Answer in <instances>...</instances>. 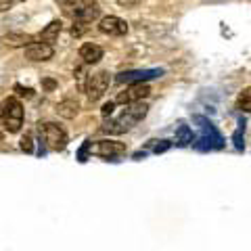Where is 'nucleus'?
Listing matches in <instances>:
<instances>
[{
  "label": "nucleus",
  "instance_id": "1",
  "mask_svg": "<svg viewBox=\"0 0 251 251\" xmlns=\"http://www.w3.org/2000/svg\"><path fill=\"white\" fill-rule=\"evenodd\" d=\"M149 113V105L138 100V103H132L128 105L122 111V115H117L115 120H107L103 126V132L105 134H124V132L132 130L138 122H143Z\"/></svg>",
  "mask_w": 251,
  "mask_h": 251
},
{
  "label": "nucleus",
  "instance_id": "2",
  "mask_svg": "<svg viewBox=\"0 0 251 251\" xmlns=\"http://www.w3.org/2000/svg\"><path fill=\"white\" fill-rule=\"evenodd\" d=\"M0 124L9 134H17L23 126V105L17 97H6L0 103Z\"/></svg>",
  "mask_w": 251,
  "mask_h": 251
},
{
  "label": "nucleus",
  "instance_id": "3",
  "mask_svg": "<svg viewBox=\"0 0 251 251\" xmlns=\"http://www.w3.org/2000/svg\"><path fill=\"white\" fill-rule=\"evenodd\" d=\"M63 11L74 21L86 23V25L100 17V6L97 0H67V2L63 4Z\"/></svg>",
  "mask_w": 251,
  "mask_h": 251
},
{
  "label": "nucleus",
  "instance_id": "4",
  "mask_svg": "<svg viewBox=\"0 0 251 251\" xmlns=\"http://www.w3.org/2000/svg\"><path fill=\"white\" fill-rule=\"evenodd\" d=\"M195 122L199 124V130H201V136H199L197 143H195V147H197L199 151H211V149L224 147L222 134L216 130V126L211 124L207 117H195Z\"/></svg>",
  "mask_w": 251,
  "mask_h": 251
},
{
  "label": "nucleus",
  "instance_id": "5",
  "mask_svg": "<svg viewBox=\"0 0 251 251\" xmlns=\"http://www.w3.org/2000/svg\"><path fill=\"white\" fill-rule=\"evenodd\" d=\"M40 136L50 151H63L69 143L67 132L63 130L59 124H52V122H46L40 126Z\"/></svg>",
  "mask_w": 251,
  "mask_h": 251
},
{
  "label": "nucleus",
  "instance_id": "6",
  "mask_svg": "<svg viewBox=\"0 0 251 251\" xmlns=\"http://www.w3.org/2000/svg\"><path fill=\"white\" fill-rule=\"evenodd\" d=\"M109 82H111L109 72H97V74L88 75L86 86H84V92H86V97H88L90 103H94V100H99V99H103V94L109 88Z\"/></svg>",
  "mask_w": 251,
  "mask_h": 251
},
{
  "label": "nucleus",
  "instance_id": "7",
  "mask_svg": "<svg viewBox=\"0 0 251 251\" xmlns=\"http://www.w3.org/2000/svg\"><path fill=\"white\" fill-rule=\"evenodd\" d=\"M151 94V88H149L147 82H136V84H130L124 92H120L115 97V103L117 105H132V103H138V100L147 99Z\"/></svg>",
  "mask_w": 251,
  "mask_h": 251
},
{
  "label": "nucleus",
  "instance_id": "8",
  "mask_svg": "<svg viewBox=\"0 0 251 251\" xmlns=\"http://www.w3.org/2000/svg\"><path fill=\"white\" fill-rule=\"evenodd\" d=\"M90 153L105 157V159H113V157L126 155V145L117 140H97L94 145H90Z\"/></svg>",
  "mask_w": 251,
  "mask_h": 251
},
{
  "label": "nucleus",
  "instance_id": "9",
  "mask_svg": "<svg viewBox=\"0 0 251 251\" xmlns=\"http://www.w3.org/2000/svg\"><path fill=\"white\" fill-rule=\"evenodd\" d=\"M99 31L111 38H120L128 34V23L120 17H115V15H107V17L99 21Z\"/></svg>",
  "mask_w": 251,
  "mask_h": 251
},
{
  "label": "nucleus",
  "instance_id": "10",
  "mask_svg": "<svg viewBox=\"0 0 251 251\" xmlns=\"http://www.w3.org/2000/svg\"><path fill=\"white\" fill-rule=\"evenodd\" d=\"M54 57V49L52 44L49 42H29L25 46V59L34 61V63H44V61H50Z\"/></svg>",
  "mask_w": 251,
  "mask_h": 251
},
{
  "label": "nucleus",
  "instance_id": "11",
  "mask_svg": "<svg viewBox=\"0 0 251 251\" xmlns=\"http://www.w3.org/2000/svg\"><path fill=\"white\" fill-rule=\"evenodd\" d=\"M163 69H136V72H124L117 75V82H126V84H136V82H149L155 77H161Z\"/></svg>",
  "mask_w": 251,
  "mask_h": 251
},
{
  "label": "nucleus",
  "instance_id": "12",
  "mask_svg": "<svg viewBox=\"0 0 251 251\" xmlns=\"http://www.w3.org/2000/svg\"><path fill=\"white\" fill-rule=\"evenodd\" d=\"M103 54H105V50L100 49L99 44H94V42H84L80 46V59L86 63V65H94V63H99L100 59H103Z\"/></svg>",
  "mask_w": 251,
  "mask_h": 251
},
{
  "label": "nucleus",
  "instance_id": "13",
  "mask_svg": "<svg viewBox=\"0 0 251 251\" xmlns=\"http://www.w3.org/2000/svg\"><path fill=\"white\" fill-rule=\"evenodd\" d=\"M61 29H63V23L59 21V19H54V21H50L49 25H46L40 34L36 36V40L38 42H49V44H54L59 40V34H61Z\"/></svg>",
  "mask_w": 251,
  "mask_h": 251
},
{
  "label": "nucleus",
  "instance_id": "14",
  "mask_svg": "<svg viewBox=\"0 0 251 251\" xmlns=\"http://www.w3.org/2000/svg\"><path fill=\"white\" fill-rule=\"evenodd\" d=\"M57 113L65 120H74V117L80 113V103L75 99H63L61 103L57 105Z\"/></svg>",
  "mask_w": 251,
  "mask_h": 251
},
{
  "label": "nucleus",
  "instance_id": "15",
  "mask_svg": "<svg viewBox=\"0 0 251 251\" xmlns=\"http://www.w3.org/2000/svg\"><path fill=\"white\" fill-rule=\"evenodd\" d=\"M176 145L178 147H186V145H191L193 143V130L191 128H188V126H178V128H176Z\"/></svg>",
  "mask_w": 251,
  "mask_h": 251
},
{
  "label": "nucleus",
  "instance_id": "16",
  "mask_svg": "<svg viewBox=\"0 0 251 251\" xmlns=\"http://www.w3.org/2000/svg\"><path fill=\"white\" fill-rule=\"evenodd\" d=\"M6 44H11V46H27L31 40H34V38L31 36H27V34H17V31H11V34H6Z\"/></svg>",
  "mask_w": 251,
  "mask_h": 251
},
{
  "label": "nucleus",
  "instance_id": "17",
  "mask_svg": "<svg viewBox=\"0 0 251 251\" xmlns=\"http://www.w3.org/2000/svg\"><path fill=\"white\" fill-rule=\"evenodd\" d=\"M245 120H239V128L234 130V134H232V143H234V149L237 151H243L245 149Z\"/></svg>",
  "mask_w": 251,
  "mask_h": 251
},
{
  "label": "nucleus",
  "instance_id": "18",
  "mask_svg": "<svg viewBox=\"0 0 251 251\" xmlns=\"http://www.w3.org/2000/svg\"><path fill=\"white\" fill-rule=\"evenodd\" d=\"M237 109H241V111H245V113H251V86L239 94V99H237Z\"/></svg>",
  "mask_w": 251,
  "mask_h": 251
},
{
  "label": "nucleus",
  "instance_id": "19",
  "mask_svg": "<svg viewBox=\"0 0 251 251\" xmlns=\"http://www.w3.org/2000/svg\"><path fill=\"white\" fill-rule=\"evenodd\" d=\"M153 153L155 155H159V153H166L168 151V149L172 147V143H170V140H153Z\"/></svg>",
  "mask_w": 251,
  "mask_h": 251
},
{
  "label": "nucleus",
  "instance_id": "20",
  "mask_svg": "<svg viewBox=\"0 0 251 251\" xmlns=\"http://www.w3.org/2000/svg\"><path fill=\"white\" fill-rule=\"evenodd\" d=\"M21 151H25V153H31V151H34V138H31L29 134H25V136H23L21 138Z\"/></svg>",
  "mask_w": 251,
  "mask_h": 251
},
{
  "label": "nucleus",
  "instance_id": "21",
  "mask_svg": "<svg viewBox=\"0 0 251 251\" xmlns=\"http://www.w3.org/2000/svg\"><path fill=\"white\" fill-rule=\"evenodd\" d=\"M115 100H109V103H105L103 105V109H100V113H103V117H109V115H111L113 113V109H115Z\"/></svg>",
  "mask_w": 251,
  "mask_h": 251
},
{
  "label": "nucleus",
  "instance_id": "22",
  "mask_svg": "<svg viewBox=\"0 0 251 251\" xmlns=\"http://www.w3.org/2000/svg\"><path fill=\"white\" fill-rule=\"evenodd\" d=\"M86 29V23H80V21H74V27H72V36H82Z\"/></svg>",
  "mask_w": 251,
  "mask_h": 251
},
{
  "label": "nucleus",
  "instance_id": "23",
  "mask_svg": "<svg viewBox=\"0 0 251 251\" xmlns=\"http://www.w3.org/2000/svg\"><path fill=\"white\" fill-rule=\"evenodd\" d=\"M143 0H117L120 6H126V9H132V6H138Z\"/></svg>",
  "mask_w": 251,
  "mask_h": 251
},
{
  "label": "nucleus",
  "instance_id": "24",
  "mask_svg": "<svg viewBox=\"0 0 251 251\" xmlns=\"http://www.w3.org/2000/svg\"><path fill=\"white\" fill-rule=\"evenodd\" d=\"M88 151H90V143L86 140L84 147L80 149V153H77V159H80V161H86V153H88Z\"/></svg>",
  "mask_w": 251,
  "mask_h": 251
},
{
  "label": "nucleus",
  "instance_id": "25",
  "mask_svg": "<svg viewBox=\"0 0 251 251\" xmlns=\"http://www.w3.org/2000/svg\"><path fill=\"white\" fill-rule=\"evenodd\" d=\"M15 90H17L19 94H21V97H31V88H23V86H15Z\"/></svg>",
  "mask_w": 251,
  "mask_h": 251
},
{
  "label": "nucleus",
  "instance_id": "26",
  "mask_svg": "<svg viewBox=\"0 0 251 251\" xmlns=\"http://www.w3.org/2000/svg\"><path fill=\"white\" fill-rule=\"evenodd\" d=\"M42 86H44V88H49V90H52L57 84H54V80H42Z\"/></svg>",
  "mask_w": 251,
  "mask_h": 251
},
{
  "label": "nucleus",
  "instance_id": "27",
  "mask_svg": "<svg viewBox=\"0 0 251 251\" xmlns=\"http://www.w3.org/2000/svg\"><path fill=\"white\" fill-rule=\"evenodd\" d=\"M0 140H2V132H0Z\"/></svg>",
  "mask_w": 251,
  "mask_h": 251
}]
</instances>
